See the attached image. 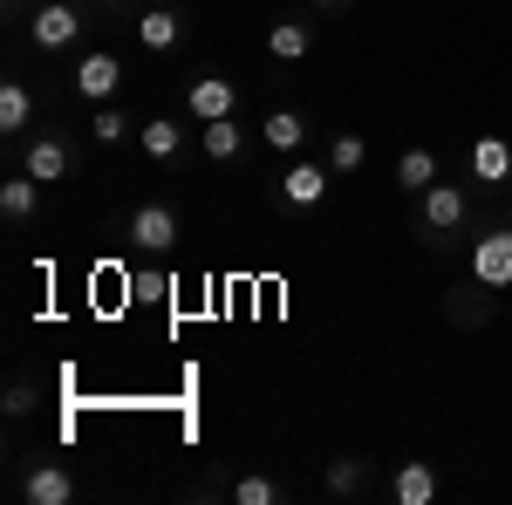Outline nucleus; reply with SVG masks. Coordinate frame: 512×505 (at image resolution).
<instances>
[{
  "mask_svg": "<svg viewBox=\"0 0 512 505\" xmlns=\"http://www.w3.org/2000/svg\"><path fill=\"white\" fill-rule=\"evenodd\" d=\"M130 35H137L144 55H171V48L185 41V14H178V7H137V14H130Z\"/></svg>",
  "mask_w": 512,
  "mask_h": 505,
  "instance_id": "18",
  "label": "nucleus"
},
{
  "mask_svg": "<svg viewBox=\"0 0 512 505\" xmlns=\"http://www.w3.org/2000/svg\"><path fill=\"white\" fill-rule=\"evenodd\" d=\"M315 48H321V28H315L308 7H287V14L267 21V55H274V62H308Z\"/></svg>",
  "mask_w": 512,
  "mask_h": 505,
  "instance_id": "12",
  "label": "nucleus"
},
{
  "mask_svg": "<svg viewBox=\"0 0 512 505\" xmlns=\"http://www.w3.org/2000/svg\"><path fill=\"white\" fill-rule=\"evenodd\" d=\"M82 14H89L82 0H35V14H28V41H35L41 55H62V48H76L82 28H89Z\"/></svg>",
  "mask_w": 512,
  "mask_h": 505,
  "instance_id": "8",
  "label": "nucleus"
},
{
  "mask_svg": "<svg viewBox=\"0 0 512 505\" xmlns=\"http://www.w3.org/2000/svg\"><path fill=\"white\" fill-rule=\"evenodd\" d=\"M410 233L424 239L431 253H458V246H472L478 233V192L472 185H424V192L410 198Z\"/></svg>",
  "mask_w": 512,
  "mask_h": 505,
  "instance_id": "1",
  "label": "nucleus"
},
{
  "mask_svg": "<svg viewBox=\"0 0 512 505\" xmlns=\"http://www.w3.org/2000/svg\"><path fill=\"white\" fill-rule=\"evenodd\" d=\"M137 144H144L151 164H178V157H185V123L178 117H144L137 123Z\"/></svg>",
  "mask_w": 512,
  "mask_h": 505,
  "instance_id": "20",
  "label": "nucleus"
},
{
  "mask_svg": "<svg viewBox=\"0 0 512 505\" xmlns=\"http://www.w3.org/2000/svg\"><path fill=\"white\" fill-rule=\"evenodd\" d=\"M321 492L342 505H362L376 492V458H362V451H335L328 465H321Z\"/></svg>",
  "mask_w": 512,
  "mask_h": 505,
  "instance_id": "13",
  "label": "nucleus"
},
{
  "mask_svg": "<svg viewBox=\"0 0 512 505\" xmlns=\"http://www.w3.org/2000/svg\"><path fill=\"white\" fill-rule=\"evenodd\" d=\"M35 123H41L35 82L21 76V69H7V76H0V137H7V151H21V144L35 137Z\"/></svg>",
  "mask_w": 512,
  "mask_h": 505,
  "instance_id": "10",
  "label": "nucleus"
},
{
  "mask_svg": "<svg viewBox=\"0 0 512 505\" xmlns=\"http://www.w3.org/2000/svg\"><path fill=\"white\" fill-rule=\"evenodd\" d=\"M308 7H349V0H308Z\"/></svg>",
  "mask_w": 512,
  "mask_h": 505,
  "instance_id": "28",
  "label": "nucleus"
},
{
  "mask_svg": "<svg viewBox=\"0 0 512 505\" xmlns=\"http://www.w3.org/2000/svg\"><path fill=\"white\" fill-rule=\"evenodd\" d=\"M328 171H335V178H355V171H362V164H369V144H362V137H355V130H335V137H328Z\"/></svg>",
  "mask_w": 512,
  "mask_h": 505,
  "instance_id": "23",
  "label": "nucleus"
},
{
  "mask_svg": "<svg viewBox=\"0 0 512 505\" xmlns=\"http://www.w3.org/2000/svg\"><path fill=\"white\" fill-rule=\"evenodd\" d=\"M492 314H499V294L485 287V280H458V287H444V321L458 328V335H472V328H492Z\"/></svg>",
  "mask_w": 512,
  "mask_h": 505,
  "instance_id": "14",
  "label": "nucleus"
},
{
  "mask_svg": "<svg viewBox=\"0 0 512 505\" xmlns=\"http://www.w3.org/2000/svg\"><path fill=\"white\" fill-rule=\"evenodd\" d=\"M28 14H35L28 0H7V21H28Z\"/></svg>",
  "mask_w": 512,
  "mask_h": 505,
  "instance_id": "27",
  "label": "nucleus"
},
{
  "mask_svg": "<svg viewBox=\"0 0 512 505\" xmlns=\"http://www.w3.org/2000/svg\"><path fill=\"white\" fill-rule=\"evenodd\" d=\"M465 273H472V280H485L492 294H506V287H512V212L478 219L472 246H465Z\"/></svg>",
  "mask_w": 512,
  "mask_h": 505,
  "instance_id": "3",
  "label": "nucleus"
},
{
  "mask_svg": "<svg viewBox=\"0 0 512 505\" xmlns=\"http://www.w3.org/2000/svg\"><path fill=\"white\" fill-rule=\"evenodd\" d=\"M0 410H7V424H28V417L41 410V389H35V376H7V403H0Z\"/></svg>",
  "mask_w": 512,
  "mask_h": 505,
  "instance_id": "25",
  "label": "nucleus"
},
{
  "mask_svg": "<svg viewBox=\"0 0 512 505\" xmlns=\"http://www.w3.org/2000/svg\"><path fill=\"white\" fill-rule=\"evenodd\" d=\"M14 499L21 505H76L82 499V478L62 458H28L14 471Z\"/></svg>",
  "mask_w": 512,
  "mask_h": 505,
  "instance_id": "5",
  "label": "nucleus"
},
{
  "mask_svg": "<svg viewBox=\"0 0 512 505\" xmlns=\"http://www.w3.org/2000/svg\"><path fill=\"white\" fill-rule=\"evenodd\" d=\"M130 130H137V123H130V110H117V103H96V117H89V144H96V151H117Z\"/></svg>",
  "mask_w": 512,
  "mask_h": 505,
  "instance_id": "22",
  "label": "nucleus"
},
{
  "mask_svg": "<svg viewBox=\"0 0 512 505\" xmlns=\"http://www.w3.org/2000/svg\"><path fill=\"white\" fill-rule=\"evenodd\" d=\"M123 239H130V253H144V260H164V253H178V239H185V219H178V205H171V198H144V205H130V219H123Z\"/></svg>",
  "mask_w": 512,
  "mask_h": 505,
  "instance_id": "4",
  "label": "nucleus"
},
{
  "mask_svg": "<svg viewBox=\"0 0 512 505\" xmlns=\"http://www.w3.org/2000/svg\"><path fill=\"white\" fill-rule=\"evenodd\" d=\"M41 192H48L41 178L7 171V178H0V226H7V233H28V226L41 219Z\"/></svg>",
  "mask_w": 512,
  "mask_h": 505,
  "instance_id": "17",
  "label": "nucleus"
},
{
  "mask_svg": "<svg viewBox=\"0 0 512 505\" xmlns=\"http://www.w3.org/2000/svg\"><path fill=\"white\" fill-rule=\"evenodd\" d=\"M328 185H335L328 157L315 164V157L301 151V157H287V171L274 178V205H280V212H315L321 198H328Z\"/></svg>",
  "mask_w": 512,
  "mask_h": 505,
  "instance_id": "7",
  "label": "nucleus"
},
{
  "mask_svg": "<svg viewBox=\"0 0 512 505\" xmlns=\"http://www.w3.org/2000/svg\"><path fill=\"white\" fill-rule=\"evenodd\" d=\"M117 89H123V62L110 55V48H89V55H76L69 62V76H62V96H76V103H117Z\"/></svg>",
  "mask_w": 512,
  "mask_h": 505,
  "instance_id": "6",
  "label": "nucleus"
},
{
  "mask_svg": "<svg viewBox=\"0 0 512 505\" xmlns=\"http://www.w3.org/2000/svg\"><path fill=\"white\" fill-rule=\"evenodd\" d=\"M82 7H89V14H137L144 0H82Z\"/></svg>",
  "mask_w": 512,
  "mask_h": 505,
  "instance_id": "26",
  "label": "nucleus"
},
{
  "mask_svg": "<svg viewBox=\"0 0 512 505\" xmlns=\"http://www.w3.org/2000/svg\"><path fill=\"white\" fill-rule=\"evenodd\" d=\"M390 499L396 505H431L437 499V465L431 458H403V465L390 471Z\"/></svg>",
  "mask_w": 512,
  "mask_h": 505,
  "instance_id": "19",
  "label": "nucleus"
},
{
  "mask_svg": "<svg viewBox=\"0 0 512 505\" xmlns=\"http://www.w3.org/2000/svg\"><path fill=\"white\" fill-rule=\"evenodd\" d=\"M226 499H233V505H280L287 492H280L267 471H246V478H233V485H226Z\"/></svg>",
  "mask_w": 512,
  "mask_h": 505,
  "instance_id": "24",
  "label": "nucleus"
},
{
  "mask_svg": "<svg viewBox=\"0 0 512 505\" xmlns=\"http://www.w3.org/2000/svg\"><path fill=\"white\" fill-rule=\"evenodd\" d=\"M21 171H28V178H41V185H62V178H76L82 171V157H89V137H82V130H69V123H35V137H28V144H21Z\"/></svg>",
  "mask_w": 512,
  "mask_h": 505,
  "instance_id": "2",
  "label": "nucleus"
},
{
  "mask_svg": "<svg viewBox=\"0 0 512 505\" xmlns=\"http://www.w3.org/2000/svg\"><path fill=\"white\" fill-rule=\"evenodd\" d=\"M444 178V164H437V151H424V144H410V151L396 157V192L403 198H417L424 185H437Z\"/></svg>",
  "mask_w": 512,
  "mask_h": 505,
  "instance_id": "21",
  "label": "nucleus"
},
{
  "mask_svg": "<svg viewBox=\"0 0 512 505\" xmlns=\"http://www.w3.org/2000/svg\"><path fill=\"white\" fill-rule=\"evenodd\" d=\"M198 144H205V164L233 171V164H246V151L260 144V130H246L239 117H219V123H198Z\"/></svg>",
  "mask_w": 512,
  "mask_h": 505,
  "instance_id": "15",
  "label": "nucleus"
},
{
  "mask_svg": "<svg viewBox=\"0 0 512 505\" xmlns=\"http://www.w3.org/2000/svg\"><path fill=\"white\" fill-rule=\"evenodd\" d=\"M239 103H246V89H239L226 69H192V82H185V117L192 123L239 117Z\"/></svg>",
  "mask_w": 512,
  "mask_h": 505,
  "instance_id": "9",
  "label": "nucleus"
},
{
  "mask_svg": "<svg viewBox=\"0 0 512 505\" xmlns=\"http://www.w3.org/2000/svg\"><path fill=\"white\" fill-rule=\"evenodd\" d=\"M465 178H472L478 192H512V137H499V130L472 137V151H465Z\"/></svg>",
  "mask_w": 512,
  "mask_h": 505,
  "instance_id": "11",
  "label": "nucleus"
},
{
  "mask_svg": "<svg viewBox=\"0 0 512 505\" xmlns=\"http://www.w3.org/2000/svg\"><path fill=\"white\" fill-rule=\"evenodd\" d=\"M308 137H315V117L294 110V103H274V110L260 117V144L280 151V157H301V151H308Z\"/></svg>",
  "mask_w": 512,
  "mask_h": 505,
  "instance_id": "16",
  "label": "nucleus"
}]
</instances>
